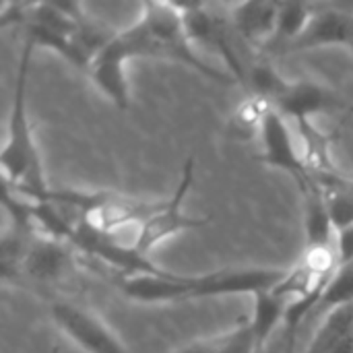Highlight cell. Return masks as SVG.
<instances>
[{
    "label": "cell",
    "mask_w": 353,
    "mask_h": 353,
    "mask_svg": "<svg viewBox=\"0 0 353 353\" xmlns=\"http://www.w3.org/2000/svg\"><path fill=\"white\" fill-rule=\"evenodd\" d=\"M256 350V339H254V333H252V327L246 325V327H240L236 329L234 333H228L223 335L219 347L215 353H254Z\"/></svg>",
    "instance_id": "obj_17"
},
{
    "label": "cell",
    "mask_w": 353,
    "mask_h": 353,
    "mask_svg": "<svg viewBox=\"0 0 353 353\" xmlns=\"http://www.w3.org/2000/svg\"><path fill=\"white\" fill-rule=\"evenodd\" d=\"M48 203H58L72 207L81 211L83 219L81 223L103 232L112 234L114 230L128 225V223H145L153 215H157L163 207L165 201H141V199H130L124 194L116 192H81V190H52L39 199Z\"/></svg>",
    "instance_id": "obj_3"
},
{
    "label": "cell",
    "mask_w": 353,
    "mask_h": 353,
    "mask_svg": "<svg viewBox=\"0 0 353 353\" xmlns=\"http://www.w3.org/2000/svg\"><path fill=\"white\" fill-rule=\"evenodd\" d=\"M192 176H194V157H188L184 168H182V176H180V184L176 188V192L172 194V199H168L161 207V211L157 215H153L149 221H145L141 225V232L134 240V250L141 252L143 256L149 254V250H153L159 242L178 236L182 232H192V230H201L203 225L209 223V217H192L186 215L182 211L184 199L192 186Z\"/></svg>",
    "instance_id": "obj_4"
},
{
    "label": "cell",
    "mask_w": 353,
    "mask_h": 353,
    "mask_svg": "<svg viewBox=\"0 0 353 353\" xmlns=\"http://www.w3.org/2000/svg\"><path fill=\"white\" fill-rule=\"evenodd\" d=\"M350 337H353V304L327 314L325 325L319 329L306 353H331Z\"/></svg>",
    "instance_id": "obj_13"
},
{
    "label": "cell",
    "mask_w": 353,
    "mask_h": 353,
    "mask_svg": "<svg viewBox=\"0 0 353 353\" xmlns=\"http://www.w3.org/2000/svg\"><path fill=\"white\" fill-rule=\"evenodd\" d=\"M205 275H137V277H122L120 290L137 302L157 304V302H172V300H186V298H201V290L205 283Z\"/></svg>",
    "instance_id": "obj_8"
},
{
    "label": "cell",
    "mask_w": 353,
    "mask_h": 353,
    "mask_svg": "<svg viewBox=\"0 0 353 353\" xmlns=\"http://www.w3.org/2000/svg\"><path fill=\"white\" fill-rule=\"evenodd\" d=\"M68 265V250L66 244L39 238L33 240L27 248V254L23 259V267L27 275L35 281H56Z\"/></svg>",
    "instance_id": "obj_11"
},
{
    "label": "cell",
    "mask_w": 353,
    "mask_h": 353,
    "mask_svg": "<svg viewBox=\"0 0 353 353\" xmlns=\"http://www.w3.org/2000/svg\"><path fill=\"white\" fill-rule=\"evenodd\" d=\"M353 304V263L339 267L331 283L327 285L321 304L316 306V312L331 314L335 310H341Z\"/></svg>",
    "instance_id": "obj_15"
},
{
    "label": "cell",
    "mask_w": 353,
    "mask_h": 353,
    "mask_svg": "<svg viewBox=\"0 0 353 353\" xmlns=\"http://www.w3.org/2000/svg\"><path fill=\"white\" fill-rule=\"evenodd\" d=\"M314 17V4L306 2H281L279 6V19H277V29L271 41L290 46L306 31Z\"/></svg>",
    "instance_id": "obj_14"
},
{
    "label": "cell",
    "mask_w": 353,
    "mask_h": 353,
    "mask_svg": "<svg viewBox=\"0 0 353 353\" xmlns=\"http://www.w3.org/2000/svg\"><path fill=\"white\" fill-rule=\"evenodd\" d=\"M290 306H292V302L288 298H283L281 294H277L275 290L259 292L254 296V319H252L250 327H252L259 352L265 347V343L269 341L273 331L285 323Z\"/></svg>",
    "instance_id": "obj_12"
},
{
    "label": "cell",
    "mask_w": 353,
    "mask_h": 353,
    "mask_svg": "<svg viewBox=\"0 0 353 353\" xmlns=\"http://www.w3.org/2000/svg\"><path fill=\"white\" fill-rule=\"evenodd\" d=\"M33 43L25 39L23 54L17 68L14 79V95H12V110L8 118V134L0 153V165L4 176V186L14 190L17 196L27 201H39L46 192V180L39 163V155L35 149L31 124L27 118V74Z\"/></svg>",
    "instance_id": "obj_2"
},
{
    "label": "cell",
    "mask_w": 353,
    "mask_h": 353,
    "mask_svg": "<svg viewBox=\"0 0 353 353\" xmlns=\"http://www.w3.org/2000/svg\"><path fill=\"white\" fill-rule=\"evenodd\" d=\"M327 46L353 48V4H314L310 25L290 46V50L304 52Z\"/></svg>",
    "instance_id": "obj_7"
},
{
    "label": "cell",
    "mask_w": 353,
    "mask_h": 353,
    "mask_svg": "<svg viewBox=\"0 0 353 353\" xmlns=\"http://www.w3.org/2000/svg\"><path fill=\"white\" fill-rule=\"evenodd\" d=\"M273 108L285 118H294L300 122H312L316 114L329 112L335 108V97L325 91L321 85L310 81L290 83L285 91L273 101Z\"/></svg>",
    "instance_id": "obj_10"
},
{
    "label": "cell",
    "mask_w": 353,
    "mask_h": 353,
    "mask_svg": "<svg viewBox=\"0 0 353 353\" xmlns=\"http://www.w3.org/2000/svg\"><path fill=\"white\" fill-rule=\"evenodd\" d=\"M281 2L271 0H248L232 4L230 21L236 33H240L248 43H267L273 39L279 19Z\"/></svg>",
    "instance_id": "obj_9"
},
{
    "label": "cell",
    "mask_w": 353,
    "mask_h": 353,
    "mask_svg": "<svg viewBox=\"0 0 353 353\" xmlns=\"http://www.w3.org/2000/svg\"><path fill=\"white\" fill-rule=\"evenodd\" d=\"M290 83L271 66V64H254L248 68V81L246 87H250L259 99H265L273 105V101L285 91Z\"/></svg>",
    "instance_id": "obj_16"
},
{
    "label": "cell",
    "mask_w": 353,
    "mask_h": 353,
    "mask_svg": "<svg viewBox=\"0 0 353 353\" xmlns=\"http://www.w3.org/2000/svg\"><path fill=\"white\" fill-rule=\"evenodd\" d=\"M221 339H223V337L211 339V341H199V343H192V345L184 347L182 352L178 353H215L217 352V347H219V343H221Z\"/></svg>",
    "instance_id": "obj_18"
},
{
    "label": "cell",
    "mask_w": 353,
    "mask_h": 353,
    "mask_svg": "<svg viewBox=\"0 0 353 353\" xmlns=\"http://www.w3.org/2000/svg\"><path fill=\"white\" fill-rule=\"evenodd\" d=\"M52 319L87 353H128L118 341V337L97 316L89 314L79 306L56 302L52 306Z\"/></svg>",
    "instance_id": "obj_6"
},
{
    "label": "cell",
    "mask_w": 353,
    "mask_h": 353,
    "mask_svg": "<svg viewBox=\"0 0 353 353\" xmlns=\"http://www.w3.org/2000/svg\"><path fill=\"white\" fill-rule=\"evenodd\" d=\"M130 58L174 60L194 68L215 83H238L232 72H221L215 66H209L192 50L184 29L182 6L174 2H145L141 19L132 27L116 33L112 41L93 58L89 70L93 83L120 110H128L130 105V91L124 72V64Z\"/></svg>",
    "instance_id": "obj_1"
},
{
    "label": "cell",
    "mask_w": 353,
    "mask_h": 353,
    "mask_svg": "<svg viewBox=\"0 0 353 353\" xmlns=\"http://www.w3.org/2000/svg\"><path fill=\"white\" fill-rule=\"evenodd\" d=\"M261 139H263V155L261 161L273 168H279L288 174H292L300 188L308 186L314 178L310 170L306 168L304 157L298 155L294 137L290 132V126L285 118L271 105L261 122Z\"/></svg>",
    "instance_id": "obj_5"
}]
</instances>
